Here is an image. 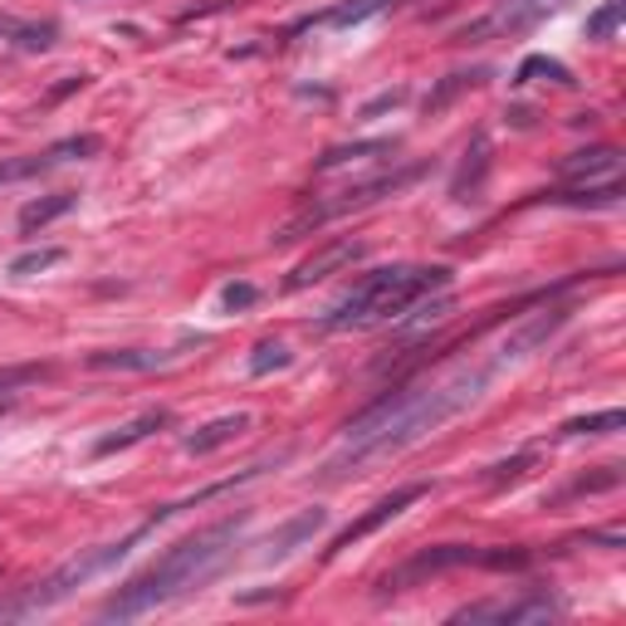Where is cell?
<instances>
[{
    "label": "cell",
    "mask_w": 626,
    "mask_h": 626,
    "mask_svg": "<svg viewBox=\"0 0 626 626\" xmlns=\"http://www.w3.org/2000/svg\"><path fill=\"white\" fill-rule=\"evenodd\" d=\"M450 269L431 265V269H378L323 318V328H362V323H382V318L406 314L412 304H421L431 289H446Z\"/></svg>",
    "instance_id": "obj_3"
},
{
    "label": "cell",
    "mask_w": 626,
    "mask_h": 626,
    "mask_svg": "<svg viewBox=\"0 0 626 626\" xmlns=\"http://www.w3.org/2000/svg\"><path fill=\"white\" fill-rule=\"evenodd\" d=\"M402 88H392V94H378V98H372V104H362V113H358V118H378V113H386V108H396V104H402Z\"/></svg>",
    "instance_id": "obj_29"
},
{
    "label": "cell",
    "mask_w": 626,
    "mask_h": 626,
    "mask_svg": "<svg viewBox=\"0 0 626 626\" xmlns=\"http://www.w3.org/2000/svg\"><path fill=\"white\" fill-rule=\"evenodd\" d=\"M626 426V412L622 406H612V412H597V416H577L563 426V436H612V431Z\"/></svg>",
    "instance_id": "obj_18"
},
{
    "label": "cell",
    "mask_w": 626,
    "mask_h": 626,
    "mask_svg": "<svg viewBox=\"0 0 626 626\" xmlns=\"http://www.w3.org/2000/svg\"><path fill=\"white\" fill-rule=\"evenodd\" d=\"M358 255H362V245H358V241H333V245L314 250V255L289 275V289H309V284L328 279V275H338V269H348Z\"/></svg>",
    "instance_id": "obj_8"
},
{
    "label": "cell",
    "mask_w": 626,
    "mask_h": 626,
    "mask_svg": "<svg viewBox=\"0 0 626 626\" xmlns=\"http://www.w3.org/2000/svg\"><path fill=\"white\" fill-rule=\"evenodd\" d=\"M485 167H489V138L480 132V138H475V147H470V152H465L460 177H455V197H465V187H480Z\"/></svg>",
    "instance_id": "obj_19"
},
{
    "label": "cell",
    "mask_w": 626,
    "mask_h": 626,
    "mask_svg": "<svg viewBox=\"0 0 626 626\" xmlns=\"http://www.w3.org/2000/svg\"><path fill=\"white\" fill-rule=\"evenodd\" d=\"M450 567H480V549H475V543H441V549H426V553H416L412 563L392 567V573L382 577V592H402L406 583H416V577L450 573Z\"/></svg>",
    "instance_id": "obj_5"
},
{
    "label": "cell",
    "mask_w": 626,
    "mask_h": 626,
    "mask_svg": "<svg viewBox=\"0 0 626 626\" xmlns=\"http://www.w3.org/2000/svg\"><path fill=\"white\" fill-rule=\"evenodd\" d=\"M519 78H553V84H573V74H567V64L543 60V54H529V60L519 64Z\"/></svg>",
    "instance_id": "obj_24"
},
{
    "label": "cell",
    "mask_w": 626,
    "mask_h": 626,
    "mask_svg": "<svg viewBox=\"0 0 626 626\" xmlns=\"http://www.w3.org/2000/svg\"><path fill=\"white\" fill-rule=\"evenodd\" d=\"M617 25H622V0H607V6H602L597 15L587 20V35H592V40H607Z\"/></svg>",
    "instance_id": "obj_26"
},
{
    "label": "cell",
    "mask_w": 626,
    "mask_h": 626,
    "mask_svg": "<svg viewBox=\"0 0 626 626\" xmlns=\"http://www.w3.org/2000/svg\"><path fill=\"white\" fill-rule=\"evenodd\" d=\"M495 378V362H485V368H465L455 372L450 382L441 386H416V396L402 406L392 421H386L382 431H372V436L362 441H348V455H338V460H328V480H338V475H348L352 465H372V460H386V455L416 446V441H426L431 431H441L450 416H460L465 406L480 402V392Z\"/></svg>",
    "instance_id": "obj_2"
},
{
    "label": "cell",
    "mask_w": 626,
    "mask_h": 626,
    "mask_svg": "<svg viewBox=\"0 0 626 626\" xmlns=\"http://www.w3.org/2000/svg\"><path fill=\"white\" fill-rule=\"evenodd\" d=\"M259 299V289H255V284H225V289H221V309L225 314H241V309H250V304H255Z\"/></svg>",
    "instance_id": "obj_27"
},
{
    "label": "cell",
    "mask_w": 626,
    "mask_h": 626,
    "mask_svg": "<svg viewBox=\"0 0 626 626\" xmlns=\"http://www.w3.org/2000/svg\"><path fill=\"white\" fill-rule=\"evenodd\" d=\"M549 597H523V602H475V607H460L450 622H549L553 617Z\"/></svg>",
    "instance_id": "obj_7"
},
{
    "label": "cell",
    "mask_w": 626,
    "mask_h": 626,
    "mask_svg": "<svg viewBox=\"0 0 626 626\" xmlns=\"http://www.w3.org/2000/svg\"><path fill=\"white\" fill-rule=\"evenodd\" d=\"M250 426H255V416H250V412L215 416V421H206L201 431H191V436H187V450H191V455H211V450L231 446V441H241Z\"/></svg>",
    "instance_id": "obj_9"
},
{
    "label": "cell",
    "mask_w": 626,
    "mask_h": 626,
    "mask_svg": "<svg viewBox=\"0 0 626 626\" xmlns=\"http://www.w3.org/2000/svg\"><path fill=\"white\" fill-rule=\"evenodd\" d=\"M241 533H245V519H225V523H211V529L191 533V539H181L177 549H167L147 573H138L128 587L113 592L98 617L104 622H132V617H147V612L167 607V602H177L181 592L211 583V577L235 558V549H241Z\"/></svg>",
    "instance_id": "obj_1"
},
{
    "label": "cell",
    "mask_w": 626,
    "mask_h": 626,
    "mask_svg": "<svg viewBox=\"0 0 626 626\" xmlns=\"http://www.w3.org/2000/svg\"><path fill=\"white\" fill-rule=\"evenodd\" d=\"M147 529H138V533H128V539H118V543H104V549H88V553H78V558H70L64 567H54L44 583H35L25 592L20 602H6L0 607V617H35V612H50V607H60L64 597H70L74 587H84L88 577H98V573H108L113 563H123L132 549H138V539H142Z\"/></svg>",
    "instance_id": "obj_4"
},
{
    "label": "cell",
    "mask_w": 626,
    "mask_h": 626,
    "mask_svg": "<svg viewBox=\"0 0 626 626\" xmlns=\"http://www.w3.org/2000/svg\"><path fill=\"white\" fill-rule=\"evenodd\" d=\"M392 0H348V6H338V10H328V25H338V30H348V25H362L368 15H378V10H386Z\"/></svg>",
    "instance_id": "obj_20"
},
{
    "label": "cell",
    "mask_w": 626,
    "mask_h": 626,
    "mask_svg": "<svg viewBox=\"0 0 626 626\" xmlns=\"http://www.w3.org/2000/svg\"><path fill=\"white\" fill-rule=\"evenodd\" d=\"M279 368H289V348L284 343H259L255 358H250V372H255V378H269V372H279Z\"/></svg>",
    "instance_id": "obj_25"
},
{
    "label": "cell",
    "mask_w": 626,
    "mask_h": 626,
    "mask_svg": "<svg viewBox=\"0 0 626 626\" xmlns=\"http://www.w3.org/2000/svg\"><path fill=\"white\" fill-rule=\"evenodd\" d=\"M563 323H567V309H549V314H539V318H533V323H523L519 333L509 338L505 352H499V362H514V358H523V352H529V348H539L543 338H549L553 328H563Z\"/></svg>",
    "instance_id": "obj_13"
},
{
    "label": "cell",
    "mask_w": 626,
    "mask_h": 626,
    "mask_svg": "<svg viewBox=\"0 0 626 626\" xmlns=\"http://www.w3.org/2000/svg\"><path fill=\"white\" fill-rule=\"evenodd\" d=\"M323 523H328L323 509H304V514H294V519L275 533V539L265 543V563H279V558H289L294 549H304V543H309L314 533L323 529Z\"/></svg>",
    "instance_id": "obj_11"
},
{
    "label": "cell",
    "mask_w": 626,
    "mask_h": 626,
    "mask_svg": "<svg viewBox=\"0 0 626 626\" xmlns=\"http://www.w3.org/2000/svg\"><path fill=\"white\" fill-rule=\"evenodd\" d=\"M74 191H54V197H44V201H30L25 211H20V231H40V225H50V221H60L64 211H74Z\"/></svg>",
    "instance_id": "obj_15"
},
{
    "label": "cell",
    "mask_w": 626,
    "mask_h": 626,
    "mask_svg": "<svg viewBox=\"0 0 626 626\" xmlns=\"http://www.w3.org/2000/svg\"><path fill=\"white\" fill-rule=\"evenodd\" d=\"M167 421H172V416H167L162 406H157V412H147V416H138V421H128V426H123V431H113V436H104V441H98V446H94V455H113V450H128V446H138V441H147V436H152V431H162Z\"/></svg>",
    "instance_id": "obj_14"
},
{
    "label": "cell",
    "mask_w": 626,
    "mask_h": 626,
    "mask_svg": "<svg viewBox=\"0 0 626 626\" xmlns=\"http://www.w3.org/2000/svg\"><path fill=\"white\" fill-rule=\"evenodd\" d=\"M529 465H533V455H529V450H523V455H514V460H505V465H499V470H495V475H489V485H495V489H499V485H509V480H519V475H523V470H529Z\"/></svg>",
    "instance_id": "obj_28"
},
{
    "label": "cell",
    "mask_w": 626,
    "mask_h": 626,
    "mask_svg": "<svg viewBox=\"0 0 626 626\" xmlns=\"http://www.w3.org/2000/svg\"><path fill=\"white\" fill-rule=\"evenodd\" d=\"M44 378H50V368H40V362L0 368V396H6V392H20V386H30V382H44Z\"/></svg>",
    "instance_id": "obj_23"
},
{
    "label": "cell",
    "mask_w": 626,
    "mask_h": 626,
    "mask_svg": "<svg viewBox=\"0 0 626 626\" xmlns=\"http://www.w3.org/2000/svg\"><path fill=\"white\" fill-rule=\"evenodd\" d=\"M421 495H426V485H402V489H396V495L378 499V505H372V509H368V514H362L358 523H348V529L338 533V539H333V549H328V558H333V553H343V549H352V543H362V539H368V533H378L382 523H392V519L402 514L406 505H416Z\"/></svg>",
    "instance_id": "obj_6"
},
{
    "label": "cell",
    "mask_w": 626,
    "mask_h": 626,
    "mask_svg": "<svg viewBox=\"0 0 626 626\" xmlns=\"http://www.w3.org/2000/svg\"><path fill=\"white\" fill-rule=\"evenodd\" d=\"M64 259V250H30V255H20V259H10V275L15 279H30V275H40V269H50V265H60Z\"/></svg>",
    "instance_id": "obj_21"
},
{
    "label": "cell",
    "mask_w": 626,
    "mask_h": 626,
    "mask_svg": "<svg viewBox=\"0 0 626 626\" xmlns=\"http://www.w3.org/2000/svg\"><path fill=\"white\" fill-rule=\"evenodd\" d=\"M50 167H60V162H54L50 147H44V152H30V157H10V162H0V187H15V181H30V177L50 172Z\"/></svg>",
    "instance_id": "obj_17"
},
{
    "label": "cell",
    "mask_w": 626,
    "mask_h": 626,
    "mask_svg": "<svg viewBox=\"0 0 626 626\" xmlns=\"http://www.w3.org/2000/svg\"><path fill=\"white\" fill-rule=\"evenodd\" d=\"M167 352H147V348H113V352H94L88 368L94 372H152L162 368Z\"/></svg>",
    "instance_id": "obj_12"
},
{
    "label": "cell",
    "mask_w": 626,
    "mask_h": 626,
    "mask_svg": "<svg viewBox=\"0 0 626 626\" xmlns=\"http://www.w3.org/2000/svg\"><path fill=\"white\" fill-rule=\"evenodd\" d=\"M396 142H386V138H378V142H352V147H328L323 157H318V172H338V167H348V162H362V157H386Z\"/></svg>",
    "instance_id": "obj_16"
},
{
    "label": "cell",
    "mask_w": 626,
    "mask_h": 626,
    "mask_svg": "<svg viewBox=\"0 0 626 626\" xmlns=\"http://www.w3.org/2000/svg\"><path fill=\"white\" fill-rule=\"evenodd\" d=\"M563 177L567 181H587V187L597 177L602 181H617L622 177V152H617V147H587V152H573L563 162Z\"/></svg>",
    "instance_id": "obj_10"
},
{
    "label": "cell",
    "mask_w": 626,
    "mask_h": 626,
    "mask_svg": "<svg viewBox=\"0 0 626 626\" xmlns=\"http://www.w3.org/2000/svg\"><path fill=\"white\" fill-rule=\"evenodd\" d=\"M480 78H485V70H470V74H450L446 84H441L436 94L426 98V113H441V108H446L455 94H460V88H475V84H480Z\"/></svg>",
    "instance_id": "obj_22"
}]
</instances>
